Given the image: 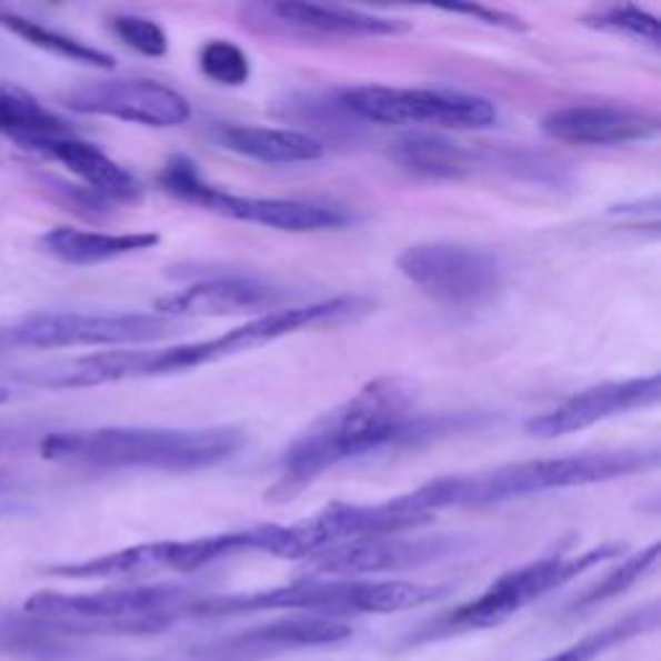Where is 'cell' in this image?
<instances>
[{
    "label": "cell",
    "mask_w": 661,
    "mask_h": 661,
    "mask_svg": "<svg viewBox=\"0 0 661 661\" xmlns=\"http://www.w3.org/2000/svg\"><path fill=\"white\" fill-rule=\"evenodd\" d=\"M448 421L444 417H421L417 411V393L409 382L380 375L337 409L326 411L287 444L277 465V481L267 491V499L280 504L290 501L331 468L444 432Z\"/></svg>",
    "instance_id": "cell-1"
},
{
    "label": "cell",
    "mask_w": 661,
    "mask_h": 661,
    "mask_svg": "<svg viewBox=\"0 0 661 661\" xmlns=\"http://www.w3.org/2000/svg\"><path fill=\"white\" fill-rule=\"evenodd\" d=\"M657 465V448L573 452V455L522 460V463L499 465L483 473L444 475L403 493V499L413 512L434 520V514L442 509L501 504V501L535 497L545 491L615 481V478L654 471Z\"/></svg>",
    "instance_id": "cell-2"
},
{
    "label": "cell",
    "mask_w": 661,
    "mask_h": 661,
    "mask_svg": "<svg viewBox=\"0 0 661 661\" xmlns=\"http://www.w3.org/2000/svg\"><path fill=\"white\" fill-rule=\"evenodd\" d=\"M246 437L233 427L158 429L101 427L54 432L39 442V455L52 463L99 471L194 473L222 465L243 450Z\"/></svg>",
    "instance_id": "cell-3"
},
{
    "label": "cell",
    "mask_w": 661,
    "mask_h": 661,
    "mask_svg": "<svg viewBox=\"0 0 661 661\" xmlns=\"http://www.w3.org/2000/svg\"><path fill=\"white\" fill-rule=\"evenodd\" d=\"M448 584H421L403 579H316L306 577L284 587L261 589L251 594L194 597L187 608L191 618H236L267 610H294L308 615H390L421 608L448 597Z\"/></svg>",
    "instance_id": "cell-4"
},
{
    "label": "cell",
    "mask_w": 661,
    "mask_h": 661,
    "mask_svg": "<svg viewBox=\"0 0 661 661\" xmlns=\"http://www.w3.org/2000/svg\"><path fill=\"white\" fill-rule=\"evenodd\" d=\"M194 592L179 584H132L99 592H37L23 612L39 625L73 635H150L187 615Z\"/></svg>",
    "instance_id": "cell-5"
},
{
    "label": "cell",
    "mask_w": 661,
    "mask_h": 661,
    "mask_svg": "<svg viewBox=\"0 0 661 661\" xmlns=\"http://www.w3.org/2000/svg\"><path fill=\"white\" fill-rule=\"evenodd\" d=\"M623 551V543H602L579 555H543V559L524 563V567L509 569L499 579H493L473 600L460 604L448 618L437 620L432 631H419L417 635H411L409 643L497 628L507 623L509 618H514L528 604L538 602L540 597L551 594L553 589L569 584V581L589 569L600 567L604 561L618 559Z\"/></svg>",
    "instance_id": "cell-6"
},
{
    "label": "cell",
    "mask_w": 661,
    "mask_h": 661,
    "mask_svg": "<svg viewBox=\"0 0 661 661\" xmlns=\"http://www.w3.org/2000/svg\"><path fill=\"white\" fill-rule=\"evenodd\" d=\"M370 302L362 298H333L321 302H308V306H284L272 313L249 318V321L236 326L222 333V337L207 341H191L181 347L153 349L150 354V378L173 375V372H189L212 364L228 357H238L267 344H274L290 333L302 329H316V326L347 321L362 310H368Z\"/></svg>",
    "instance_id": "cell-7"
},
{
    "label": "cell",
    "mask_w": 661,
    "mask_h": 661,
    "mask_svg": "<svg viewBox=\"0 0 661 661\" xmlns=\"http://www.w3.org/2000/svg\"><path fill=\"white\" fill-rule=\"evenodd\" d=\"M161 187L171 191L173 197L184 202L199 204L207 212L220 214V218L251 222V226L282 230V233H318V230L344 228L349 214L339 207L300 202V199H267V197H241L230 194L226 189H218L199 177L194 163L184 156L171 158L163 166Z\"/></svg>",
    "instance_id": "cell-8"
},
{
    "label": "cell",
    "mask_w": 661,
    "mask_h": 661,
    "mask_svg": "<svg viewBox=\"0 0 661 661\" xmlns=\"http://www.w3.org/2000/svg\"><path fill=\"white\" fill-rule=\"evenodd\" d=\"M347 114L388 127H440V130H485L497 124V107L475 93L448 89H395L354 86L339 91Z\"/></svg>",
    "instance_id": "cell-9"
},
{
    "label": "cell",
    "mask_w": 661,
    "mask_h": 661,
    "mask_svg": "<svg viewBox=\"0 0 661 661\" xmlns=\"http://www.w3.org/2000/svg\"><path fill=\"white\" fill-rule=\"evenodd\" d=\"M184 321L158 313H34L0 333V341L23 349H76V347H142L179 333Z\"/></svg>",
    "instance_id": "cell-10"
},
{
    "label": "cell",
    "mask_w": 661,
    "mask_h": 661,
    "mask_svg": "<svg viewBox=\"0 0 661 661\" xmlns=\"http://www.w3.org/2000/svg\"><path fill=\"white\" fill-rule=\"evenodd\" d=\"M395 264L421 294L444 308H483L501 290L499 259L478 246L452 241L413 243Z\"/></svg>",
    "instance_id": "cell-11"
},
{
    "label": "cell",
    "mask_w": 661,
    "mask_h": 661,
    "mask_svg": "<svg viewBox=\"0 0 661 661\" xmlns=\"http://www.w3.org/2000/svg\"><path fill=\"white\" fill-rule=\"evenodd\" d=\"M432 522L429 517L413 512L401 497L382 501V504H344L333 501L321 512L306 517L292 524H277L274 559L284 561H310L313 555L329 548L360 543L370 538L403 535L421 524Z\"/></svg>",
    "instance_id": "cell-12"
},
{
    "label": "cell",
    "mask_w": 661,
    "mask_h": 661,
    "mask_svg": "<svg viewBox=\"0 0 661 661\" xmlns=\"http://www.w3.org/2000/svg\"><path fill=\"white\" fill-rule=\"evenodd\" d=\"M352 635L354 628L347 620L298 612V615L277 618L269 623L243 628L238 633L220 635L194 649L191 657L199 661H267L300 649L337 647Z\"/></svg>",
    "instance_id": "cell-13"
},
{
    "label": "cell",
    "mask_w": 661,
    "mask_h": 661,
    "mask_svg": "<svg viewBox=\"0 0 661 661\" xmlns=\"http://www.w3.org/2000/svg\"><path fill=\"white\" fill-rule=\"evenodd\" d=\"M463 551V540L452 535L434 538H405L385 535L370 538L360 543H347L329 548L308 561L310 573L316 579H362L378 577L388 571L421 569L429 563H440L450 555Z\"/></svg>",
    "instance_id": "cell-14"
},
{
    "label": "cell",
    "mask_w": 661,
    "mask_h": 661,
    "mask_svg": "<svg viewBox=\"0 0 661 661\" xmlns=\"http://www.w3.org/2000/svg\"><path fill=\"white\" fill-rule=\"evenodd\" d=\"M66 103L81 114L111 117L146 127H179L191 117L184 96L171 86L146 78H117V81L78 86L66 96Z\"/></svg>",
    "instance_id": "cell-15"
},
{
    "label": "cell",
    "mask_w": 661,
    "mask_h": 661,
    "mask_svg": "<svg viewBox=\"0 0 661 661\" xmlns=\"http://www.w3.org/2000/svg\"><path fill=\"white\" fill-rule=\"evenodd\" d=\"M661 398V378L659 372H651L647 378L615 380L579 390L567 401H561L553 409L535 413L528 421V432L540 440H555V437L581 432L600 421L623 417V413L649 409L657 405Z\"/></svg>",
    "instance_id": "cell-16"
},
{
    "label": "cell",
    "mask_w": 661,
    "mask_h": 661,
    "mask_svg": "<svg viewBox=\"0 0 661 661\" xmlns=\"http://www.w3.org/2000/svg\"><path fill=\"white\" fill-rule=\"evenodd\" d=\"M287 292L259 277L228 274L212 277L163 294L156 300V313L184 321V318H226V316H264L284 308Z\"/></svg>",
    "instance_id": "cell-17"
},
{
    "label": "cell",
    "mask_w": 661,
    "mask_h": 661,
    "mask_svg": "<svg viewBox=\"0 0 661 661\" xmlns=\"http://www.w3.org/2000/svg\"><path fill=\"white\" fill-rule=\"evenodd\" d=\"M659 117L647 109L615 107V103H577L553 109L543 117L540 130L567 146L615 148L649 142L659 134Z\"/></svg>",
    "instance_id": "cell-18"
},
{
    "label": "cell",
    "mask_w": 661,
    "mask_h": 661,
    "mask_svg": "<svg viewBox=\"0 0 661 661\" xmlns=\"http://www.w3.org/2000/svg\"><path fill=\"white\" fill-rule=\"evenodd\" d=\"M29 150L66 166L73 177L83 181L86 189H91L93 194L107 199V202L132 204L142 197L140 181L124 166H119L114 158H109L101 148L81 140L78 134L37 140L31 142Z\"/></svg>",
    "instance_id": "cell-19"
},
{
    "label": "cell",
    "mask_w": 661,
    "mask_h": 661,
    "mask_svg": "<svg viewBox=\"0 0 661 661\" xmlns=\"http://www.w3.org/2000/svg\"><path fill=\"white\" fill-rule=\"evenodd\" d=\"M150 352L153 349H111V352L86 354L76 360H60L50 364H39L19 372L21 382L37 388H96L109 382L150 378Z\"/></svg>",
    "instance_id": "cell-20"
},
{
    "label": "cell",
    "mask_w": 661,
    "mask_h": 661,
    "mask_svg": "<svg viewBox=\"0 0 661 661\" xmlns=\"http://www.w3.org/2000/svg\"><path fill=\"white\" fill-rule=\"evenodd\" d=\"M47 577L76 579V581H140L161 573H184V551L181 540H158L122 551L96 555V559L58 563L44 569Z\"/></svg>",
    "instance_id": "cell-21"
},
{
    "label": "cell",
    "mask_w": 661,
    "mask_h": 661,
    "mask_svg": "<svg viewBox=\"0 0 661 661\" xmlns=\"http://www.w3.org/2000/svg\"><path fill=\"white\" fill-rule=\"evenodd\" d=\"M210 140L230 153L251 158V161L269 166L310 163L323 158V142L313 134L284 127H259V124H233L220 122L210 130Z\"/></svg>",
    "instance_id": "cell-22"
},
{
    "label": "cell",
    "mask_w": 661,
    "mask_h": 661,
    "mask_svg": "<svg viewBox=\"0 0 661 661\" xmlns=\"http://www.w3.org/2000/svg\"><path fill=\"white\" fill-rule=\"evenodd\" d=\"M269 13L284 27L321 37H395L405 34L411 23L393 16H378L344 6H321V3H274Z\"/></svg>",
    "instance_id": "cell-23"
},
{
    "label": "cell",
    "mask_w": 661,
    "mask_h": 661,
    "mask_svg": "<svg viewBox=\"0 0 661 661\" xmlns=\"http://www.w3.org/2000/svg\"><path fill=\"white\" fill-rule=\"evenodd\" d=\"M158 241H161L158 233H99V230L54 228L42 236L39 246L62 264L93 267L156 249Z\"/></svg>",
    "instance_id": "cell-24"
},
{
    "label": "cell",
    "mask_w": 661,
    "mask_h": 661,
    "mask_svg": "<svg viewBox=\"0 0 661 661\" xmlns=\"http://www.w3.org/2000/svg\"><path fill=\"white\" fill-rule=\"evenodd\" d=\"M390 158L413 177L434 181L465 179L478 163L471 148L442 134H403L390 142Z\"/></svg>",
    "instance_id": "cell-25"
},
{
    "label": "cell",
    "mask_w": 661,
    "mask_h": 661,
    "mask_svg": "<svg viewBox=\"0 0 661 661\" xmlns=\"http://www.w3.org/2000/svg\"><path fill=\"white\" fill-rule=\"evenodd\" d=\"M0 134L29 148L31 142L47 138L76 134L66 119L54 114L19 86L0 83Z\"/></svg>",
    "instance_id": "cell-26"
},
{
    "label": "cell",
    "mask_w": 661,
    "mask_h": 661,
    "mask_svg": "<svg viewBox=\"0 0 661 661\" xmlns=\"http://www.w3.org/2000/svg\"><path fill=\"white\" fill-rule=\"evenodd\" d=\"M0 27L23 39L27 44L37 47V50L58 54V58H66L70 62H81V66L99 68V70H114L117 66L109 52L96 50V47L81 42V39L62 34V31H54L34 19H27V16L0 13Z\"/></svg>",
    "instance_id": "cell-27"
},
{
    "label": "cell",
    "mask_w": 661,
    "mask_h": 661,
    "mask_svg": "<svg viewBox=\"0 0 661 661\" xmlns=\"http://www.w3.org/2000/svg\"><path fill=\"white\" fill-rule=\"evenodd\" d=\"M659 625V604L651 602L647 608H639L628 612L625 618L615 620V623L600 628V631H592L581 635L579 641L569 643L567 649L555 651V654L540 659V661H594L602 654H608L610 649L620 647V643L635 639V635L657 631Z\"/></svg>",
    "instance_id": "cell-28"
},
{
    "label": "cell",
    "mask_w": 661,
    "mask_h": 661,
    "mask_svg": "<svg viewBox=\"0 0 661 661\" xmlns=\"http://www.w3.org/2000/svg\"><path fill=\"white\" fill-rule=\"evenodd\" d=\"M657 561H659V543H651L649 548H643V551L633 553L631 559H625L618 569L604 573L597 584L584 589V592H581L577 600L571 602L569 612L592 610V608H597V604L610 602V600H615V597L625 594L628 589H631L633 584H639L647 573L654 571Z\"/></svg>",
    "instance_id": "cell-29"
},
{
    "label": "cell",
    "mask_w": 661,
    "mask_h": 661,
    "mask_svg": "<svg viewBox=\"0 0 661 661\" xmlns=\"http://www.w3.org/2000/svg\"><path fill=\"white\" fill-rule=\"evenodd\" d=\"M199 70L204 78H210L218 86H238L249 83L251 78V60L241 47L230 39H210L199 50Z\"/></svg>",
    "instance_id": "cell-30"
},
{
    "label": "cell",
    "mask_w": 661,
    "mask_h": 661,
    "mask_svg": "<svg viewBox=\"0 0 661 661\" xmlns=\"http://www.w3.org/2000/svg\"><path fill=\"white\" fill-rule=\"evenodd\" d=\"M589 27L615 31V34H625L639 39V42H647L651 47L661 44V27L654 13L643 11L639 6H610L602 8L592 16L584 19Z\"/></svg>",
    "instance_id": "cell-31"
},
{
    "label": "cell",
    "mask_w": 661,
    "mask_h": 661,
    "mask_svg": "<svg viewBox=\"0 0 661 661\" xmlns=\"http://www.w3.org/2000/svg\"><path fill=\"white\" fill-rule=\"evenodd\" d=\"M111 31L130 50L146 54V58H166L169 52V34L153 19L138 13H119L111 19Z\"/></svg>",
    "instance_id": "cell-32"
},
{
    "label": "cell",
    "mask_w": 661,
    "mask_h": 661,
    "mask_svg": "<svg viewBox=\"0 0 661 661\" xmlns=\"http://www.w3.org/2000/svg\"><path fill=\"white\" fill-rule=\"evenodd\" d=\"M440 11L458 13V16H471V19L489 23V27H501V29H512V31L528 29L522 23V19H517V16L507 13V11H499V8H489V6H442Z\"/></svg>",
    "instance_id": "cell-33"
},
{
    "label": "cell",
    "mask_w": 661,
    "mask_h": 661,
    "mask_svg": "<svg viewBox=\"0 0 661 661\" xmlns=\"http://www.w3.org/2000/svg\"><path fill=\"white\" fill-rule=\"evenodd\" d=\"M8 401H11V390H8V388H3V385H0V405H3V403H8Z\"/></svg>",
    "instance_id": "cell-34"
},
{
    "label": "cell",
    "mask_w": 661,
    "mask_h": 661,
    "mask_svg": "<svg viewBox=\"0 0 661 661\" xmlns=\"http://www.w3.org/2000/svg\"><path fill=\"white\" fill-rule=\"evenodd\" d=\"M8 512H11V507H6V504H0V517H3V514H8Z\"/></svg>",
    "instance_id": "cell-35"
}]
</instances>
